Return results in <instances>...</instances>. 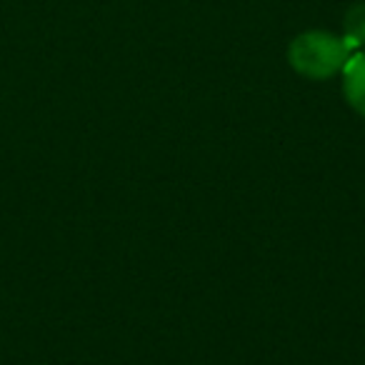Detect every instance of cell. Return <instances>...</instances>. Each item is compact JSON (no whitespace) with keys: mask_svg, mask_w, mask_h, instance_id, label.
Segmentation results:
<instances>
[{"mask_svg":"<svg viewBox=\"0 0 365 365\" xmlns=\"http://www.w3.org/2000/svg\"><path fill=\"white\" fill-rule=\"evenodd\" d=\"M343 31V38L350 43L353 51H365V3H358L345 13Z\"/></svg>","mask_w":365,"mask_h":365,"instance_id":"obj_3","label":"cell"},{"mask_svg":"<svg viewBox=\"0 0 365 365\" xmlns=\"http://www.w3.org/2000/svg\"><path fill=\"white\" fill-rule=\"evenodd\" d=\"M353 48L343 36L328 31H305L288 46V63L298 76L308 81H328L343 73Z\"/></svg>","mask_w":365,"mask_h":365,"instance_id":"obj_1","label":"cell"},{"mask_svg":"<svg viewBox=\"0 0 365 365\" xmlns=\"http://www.w3.org/2000/svg\"><path fill=\"white\" fill-rule=\"evenodd\" d=\"M343 96L348 106L365 118V51H355L345 63Z\"/></svg>","mask_w":365,"mask_h":365,"instance_id":"obj_2","label":"cell"}]
</instances>
